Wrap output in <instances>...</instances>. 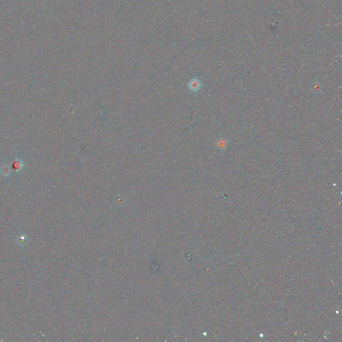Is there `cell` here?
I'll return each instance as SVG.
<instances>
[{
  "instance_id": "5",
  "label": "cell",
  "mask_w": 342,
  "mask_h": 342,
  "mask_svg": "<svg viewBox=\"0 0 342 342\" xmlns=\"http://www.w3.org/2000/svg\"><path fill=\"white\" fill-rule=\"evenodd\" d=\"M191 88L193 90H197L201 86V83L197 80H193L191 82Z\"/></svg>"
},
{
  "instance_id": "6",
  "label": "cell",
  "mask_w": 342,
  "mask_h": 342,
  "mask_svg": "<svg viewBox=\"0 0 342 342\" xmlns=\"http://www.w3.org/2000/svg\"><path fill=\"white\" fill-rule=\"evenodd\" d=\"M321 87L320 86H318V85H315L312 86V90H314V92H319L321 90Z\"/></svg>"
},
{
  "instance_id": "3",
  "label": "cell",
  "mask_w": 342,
  "mask_h": 342,
  "mask_svg": "<svg viewBox=\"0 0 342 342\" xmlns=\"http://www.w3.org/2000/svg\"><path fill=\"white\" fill-rule=\"evenodd\" d=\"M228 143H229V141L226 140L225 138H220L217 141L216 145L219 150H225L228 145Z\"/></svg>"
},
{
  "instance_id": "4",
  "label": "cell",
  "mask_w": 342,
  "mask_h": 342,
  "mask_svg": "<svg viewBox=\"0 0 342 342\" xmlns=\"http://www.w3.org/2000/svg\"><path fill=\"white\" fill-rule=\"evenodd\" d=\"M17 242L21 246H25L28 243V237L24 235H21L17 239Z\"/></svg>"
},
{
  "instance_id": "1",
  "label": "cell",
  "mask_w": 342,
  "mask_h": 342,
  "mask_svg": "<svg viewBox=\"0 0 342 342\" xmlns=\"http://www.w3.org/2000/svg\"><path fill=\"white\" fill-rule=\"evenodd\" d=\"M12 167H13V168L15 172H19L22 170L24 167V163L21 159L16 158L12 162Z\"/></svg>"
},
{
  "instance_id": "2",
  "label": "cell",
  "mask_w": 342,
  "mask_h": 342,
  "mask_svg": "<svg viewBox=\"0 0 342 342\" xmlns=\"http://www.w3.org/2000/svg\"><path fill=\"white\" fill-rule=\"evenodd\" d=\"M11 172V168L7 164H2L1 167H0V174L4 177H7L8 176H10Z\"/></svg>"
}]
</instances>
